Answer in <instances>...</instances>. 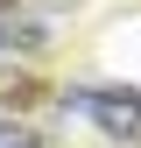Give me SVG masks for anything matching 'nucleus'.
Here are the masks:
<instances>
[{"mask_svg": "<svg viewBox=\"0 0 141 148\" xmlns=\"http://www.w3.org/2000/svg\"><path fill=\"white\" fill-rule=\"evenodd\" d=\"M57 113L64 120H92L113 148H141V92L134 85H113V78L57 85Z\"/></svg>", "mask_w": 141, "mask_h": 148, "instance_id": "1", "label": "nucleus"}, {"mask_svg": "<svg viewBox=\"0 0 141 148\" xmlns=\"http://www.w3.org/2000/svg\"><path fill=\"white\" fill-rule=\"evenodd\" d=\"M57 42V21H49L42 7H21V0H0V57H42V49Z\"/></svg>", "mask_w": 141, "mask_h": 148, "instance_id": "2", "label": "nucleus"}, {"mask_svg": "<svg viewBox=\"0 0 141 148\" xmlns=\"http://www.w3.org/2000/svg\"><path fill=\"white\" fill-rule=\"evenodd\" d=\"M35 106V78L21 71V57H0V113H21Z\"/></svg>", "mask_w": 141, "mask_h": 148, "instance_id": "3", "label": "nucleus"}, {"mask_svg": "<svg viewBox=\"0 0 141 148\" xmlns=\"http://www.w3.org/2000/svg\"><path fill=\"white\" fill-rule=\"evenodd\" d=\"M35 141H42V134H28L14 113H0V148H35Z\"/></svg>", "mask_w": 141, "mask_h": 148, "instance_id": "4", "label": "nucleus"}, {"mask_svg": "<svg viewBox=\"0 0 141 148\" xmlns=\"http://www.w3.org/2000/svg\"><path fill=\"white\" fill-rule=\"evenodd\" d=\"M35 148H49V141H35Z\"/></svg>", "mask_w": 141, "mask_h": 148, "instance_id": "5", "label": "nucleus"}]
</instances>
